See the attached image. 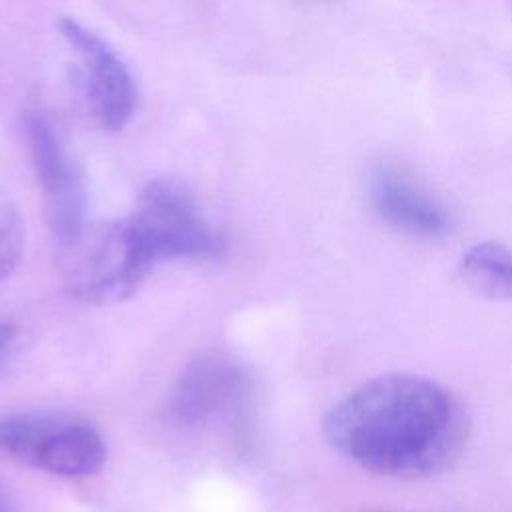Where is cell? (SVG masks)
<instances>
[{
    "instance_id": "6da1fadb",
    "label": "cell",
    "mask_w": 512,
    "mask_h": 512,
    "mask_svg": "<svg viewBox=\"0 0 512 512\" xmlns=\"http://www.w3.org/2000/svg\"><path fill=\"white\" fill-rule=\"evenodd\" d=\"M470 422L440 382L386 374L350 392L324 418L334 450L360 468L402 480L446 472L464 452Z\"/></svg>"
},
{
    "instance_id": "7a4b0ae2",
    "label": "cell",
    "mask_w": 512,
    "mask_h": 512,
    "mask_svg": "<svg viewBox=\"0 0 512 512\" xmlns=\"http://www.w3.org/2000/svg\"><path fill=\"white\" fill-rule=\"evenodd\" d=\"M124 222L152 266L176 258H212L224 250V238L206 222L194 198L164 180L150 182L138 194Z\"/></svg>"
},
{
    "instance_id": "3957f363",
    "label": "cell",
    "mask_w": 512,
    "mask_h": 512,
    "mask_svg": "<svg viewBox=\"0 0 512 512\" xmlns=\"http://www.w3.org/2000/svg\"><path fill=\"white\" fill-rule=\"evenodd\" d=\"M0 454L58 476L96 474L106 460L100 432L74 416L26 412L0 418Z\"/></svg>"
},
{
    "instance_id": "277c9868",
    "label": "cell",
    "mask_w": 512,
    "mask_h": 512,
    "mask_svg": "<svg viewBox=\"0 0 512 512\" xmlns=\"http://www.w3.org/2000/svg\"><path fill=\"white\" fill-rule=\"evenodd\" d=\"M70 290L78 300L110 304L132 296L154 268L134 244L126 222L104 224L68 246Z\"/></svg>"
},
{
    "instance_id": "5b68a950",
    "label": "cell",
    "mask_w": 512,
    "mask_h": 512,
    "mask_svg": "<svg viewBox=\"0 0 512 512\" xmlns=\"http://www.w3.org/2000/svg\"><path fill=\"white\" fill-rule=\"evenodd\" d=\"M58 28L80 62L82 92L90 114L106 130L124 128L136 108V86L128 66L106 38L76 18H62Z\"/></svg>"
},
{
    "instance_id": "8992f818",
    "label": "cell",
    "mask_w": 512,
    "mask_h": 512,
    "mask_svg": "<svg viewBox=\"0 0 512 512\" xmlns=\"http://www.w3.org/2000/svg\"><path fill=\"white\" fill-rule=\"evenodd\" d=\"M26 138L42 186L48 222L64 248L72 246L86 224V188L54 124L40 112L26 116Z\"/></svg>"
},
{
    "instance_id": "52a82bcc",
    "label": "cell",
    "mask_w": 512,
    "mask_h": 512,
    "mask_svg": "<svg viewBox=\"0 0 512 512\" xmlns=\"http://www.w3.org/2000/svg\"><path fill=\"white\" fill-rule=\"evenodd\" d=\"M368 202L390 228L414 238H440L450 230L446 204L410 170L396 162H378L366 178Z\"/></svg>"
},
{
    "instance_id": "ba28073f",
    "label": "cell",
    "mask_w": 512,
    "mask_h": 512,
    "mask_svg": "<svg viewBox=\"0 0 512 512\" xmlns=\"http://www.w3.org/2000/svg\"><path fill=\"white\" fill-rule=\"evenodd\" d=\"M246 392L248 378L236 362L204 354L180 372L168 398V412L180 424H200L236 408Z\"/></svg>"
},
{
    "instance_id": "9c48e42d",
    "label": "cell",
    "mask_w": 512,
    "mask_h": 512,
    "mask_svg": "<svg viewBox=\"0 0 512 512\" xmlns=\"http://www.w3.org/2000/svg\"><path fill=\"white\" fill-rule=\"evenodd\" d=\"M462 280L476 292L512 300V250L498 242H480L468 248L458 264Z\"/></svg>"
},
{
    "instance_id": "30bf717a",
    "label": "cell",
    "mask_w": 512,
    "mask_h": 512,
    "mask_svg": "<svg viewBox=\"0 0 512 512\" xmlns=\"http://www.w3.org/2000/svg\"><path fill=\"white\" fill-rule=\"evenodd\" d=\"M24 246V230L18 212L0 202V280L6 278L18 264Z\"/></svg>"
},
{
    "instance_id": "8fae6325",
    "label": "cell",
    "mask_w": 512,
    "mask_h": 512,
    "mask_svg": "<svg viewBox=\"0 0 512 512\" xmlns=\"http://www.w3.org/2000/svg\"><path fill=\"white\" fill-rule=\"evenodd\" d=\"M18 338V330L16 326L8 324V322H0V362L8 356V352L14 348Z\"/></svg>"
},
{
    "instance_id": "7c38bea8",
    "label": "cell",
    "mask_w": 512,
    "mask_h": 512,
    "mask_svg": "<svg viewBox=\"0 0 512 512\" xmlns=\"http://www.w3.org/2000/svg\"><path fill=\"white\" fill-rule=\"evenodd\" d=\"M0 512H10V510H8V504H6V498H4V494H2V490H0Z\"/></svg>"
}]
</instances>
